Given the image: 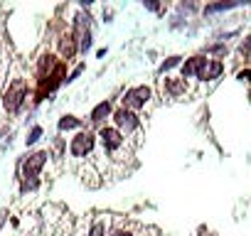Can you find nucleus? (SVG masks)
I'll return each instance as SVG.
<instances>
[{
  "mask_svg": "<svg viewBox=\"0 0 251 236\" xmlns=\"http://www.w3.org/2000/svg\"><path fill=\"white\" fill-rule=\"evenodd\" d=\"M25 98H27V81L25 79H15L3 94V106H5L8 113H18L23 108Z\"/></svg>",
  "mask_w": 251,
  "mask_h": 236,
  "instance_id": "7ed1b4c3",
  "label": "nucleus"
},
{
  "mask_svg": "<svg viewBox=\"0 0 251 236\" xmlns=\"http://www.w3.org/2000/svg\"><path fill=\"white\" fill-rule=\"evenodd\" d=\"M204 64H207V57H204V54H192V57H187V59L180 64L182 79H185V81H187V79H197V74L202 71Z\"/></svg>",
  "mask_w": 251,
  "mask_h": 236,
  "instance_id": "6e6552de",
  "label": "nucleus"
},
{
  "mask_svg": "<svg viewBox=\"0 0 251 236\" xmlns=\"http://www.w3.org/2000/svg\"><path fill=\"white\" fill-rule=\"evenodd\" d=\"M3 221H5V212H0V226H3Z\"/></svg>",
  "mask_w": 251,
  "mask_h": 236,
  "instance_id": "b1692460",
  "label": "nucleus"
},
{
  "mask_svg": "<svg viewBox=\"0 0 251 236\" xmlns=\"http://www.w3.org/2000/svg\"><path fill=\"white\" fill-rule=\"evenodd\" d=\"M239 79H241V81H251V69H244V71H239Z\"/></svg>",
  "mask_w": 251,
  "mask_h": 236,
  "instance_id": "4be33fe9",
  "label": "nucleus"
},
{
  "mask_svg": "<svg viewBox=\"0 0 251 236\" xmlns=\"http://www.w3.org/2000/svg\"><path fill=\"white\" fill-rule=\"evenodd\" d=\"M108 236H136L131 229H111V234Z\"/></svg>",
  "mask_w": 251,
  "mask_h": 236,
  "instance_id": "aec40b11",
  "label": "nucleus"
},
{
  "mask_svg": "<svg viewBox=\"0 0 251 236\" xmlns=\"http://www.w3.org/2000/svg\"><path fill=\"white\" fill-rule=\"evenodd\" d=\"M185 91H187V81L180 76H168V79H163V94L168 96V98H180V96H185Z\"/></svg>",
  "mask_w": 251,
  "mask_h": 236,
  "instance_id": "1a4fd4ad",
  "label": "nucleus"
},
{
  "mask_svg": "<svg viewBox=\"0 0 251 236\" xmlns=\"http://www.w3.org/2000/svg\"><path fill=\"white\" fill-rule=\"evenodd\" d=\"M57 131L59 133H64V131H84V121H81V118H76L74 113H64L62 118H59V121H57Z\"/></svg>",
  "mask_w": 251,
  "mask_h": 236,
  "instance_id": "9b49d317",
  "label": "nucleus"
},
{
  "mask_svg": "<svg viewBox=\"0 0 251 236\" xmlns=\"http://www.w3.org/2000/svg\"><path fill=\"white\" fill-rule=\"evenodd\" d=\"M47 160H50L47 150H37V153L27 155L25 163H23V180H35L42 172V167L47 165Z\"/></svg>",
  "mask_w": 251,
  "mask_h": 236,
  "instance_id": "423d86ee",
  "label": "nucleus"
},
{
  "mask_svg": "<svg viewBox=\"0 0 251 236\" xmlns=\"http://www.w3.org/2000/svg\"><path fill=\"white\" fill-rule=\"evenodd\" d=\"M224 74V64L219 62V59H207V64L202 67V71L197 74V79L200 81H214V79H219Z\"/></svg>",
  "mask_w": 251,
  "mask_h": 236,
  "instance_id": "9d476101",
  "label": "nucleus"
},
{
  "mask_svg": "<svg viewBox=\"0 0 251 236\" xmlns=\"http://www.w3.org/2000/svg\"><path fill=\"white\" fill-rule=\"evenodd\" d=\"M111 118H113V128H118L126 138L141 133V128H143L141 116H138V113H133V111H128V108H123V106H118V108L113 111V116H111Z\"/></svg>",
  "mask_w": 251,
  "mask_h": 236,
  "instance_id": "f03ea898",
  "label": "nucleus"
},
{
  "mask_svg": "<svg viewBox=\"0 0 251 236\" xmlns=\"http://www.w3.org/2000/svg\"><path fill=\"white\" fill-rule=\"evenodd\" d=\"M231 8H236V3H214V5H207V8H204V15L224 13V10H231Z\"/></svg>",
  "mask_w": 251,
  "mask_h": 236,
  "instance_id": "2eb2a0df",
  "label": "nucleus"
},
{
  "mask_svg": "<svg viewBox=\"0 0 251 236\" xmlns=\"http://www.w3.org/2000/svg\"><path fill=\"white\" fill-rule=\"evenodd\" d=\"M40 138H42V126H32V131H30L27 138H25V145H35Z\"/></svg>",
  "mask_w": 251,
  "mask_h": 236,
  "instance_id": "dca6fc26",
  "label": "nucleus"
},
{
  "mask_svg": "<svg viewBox=\"0 0 251 236\" xmlns=\"http://www.w3.org/2000/svg\"><path fill=\"white\" fill-rule=\"evenodd\" d=\"M96 148V136L91 131H79L72 141H69V155L76 158V160H84L94 153Z\"/></svg>",
  "mask_w": 251,
  "mask_h": 236,
  "instance_id": "39448f33",
  "label": "nucleus"
},
{
  "mask_svg": "<svg viewBox=\"0 0 251 236\" xmlns=\"http://www.w3.org/2000/svg\"><path fill=\"white\" fill-rule=\"evenodd\" d=\"M143 5H146L148 10H153V13H158V10H160V3H143Z\"/></svg>",
  "mask_w": 251,
  "mask_h": 236,
  "instance_id": "5701e85b",
  "label": "nucleus"
},
{
  "mask_svg": "<svg viewBox=\"0 0 251 236\" xmlns=\"http://www.w3.org/2000/svg\"><path fill=\"white\" fill-rule=\"evenodd\" d=\"M155 94H153V86L148 84H138V86H131V89H126L123 96H121V106L123 108H128L133 113L138 111H146L151 103H153Z\"/></svg>",
  "mask_w": 251,
  "mask_h": 236,
  "instance_id": "f257e3e1",
  "label": "nucleus"
},
{
  "mask_svg": "<svg viewBox=\"0 0 251 236\" xmlns=\"http://www.w3.org/2000/svg\"><path fill=\"white\" fill-rule=\"evenodd\" d=\"M108 234H111V229H108V216H101V219L91 221V226H89V231H86V236H108Z\"/></svg>",
  "mask_w": 251,
  "mask_h": 236,
  "instance_id": "ddd939ff",
  "label": "nucleus"
},
{
  "mask_svg": "<svg viewBox=\"0 0 251 236\" xmlns=\"http://www.w3.org/2000/svg\"><path fill=\"white\" fill-rule=\"evenodd\" d=\"M40 187V180L35 177V180H23V192H32V189H37Z\"/></svg>",
  "mask_w": 251,
  "mask_h": 236,
  "instance_id": "a211bd4d",
  "label": "nucleus"
},
{
  "mask_svg": "<svg viewBox=\"0 0 251 236\" xmlns=\"http://www.w3.org/2000/svg\"><path fill=\"white\" fill-rule=\"evenodd\" d=\"M113 101L111 98H103V101H99L94 108H91V113H89V123L91 126H106V121H108V118L113 116Z\"/></svg>",
  "mask_w": 251,
  "mask_h": 236,
  "instance_id": "0eeeda50",
  "label": "nucleus"
},
{
  "mask_svg": "<svg viewBox=\"0 0 251 236\" xmlns=\"http://www.w3.org/2000/svg\"><path fill=\"white\" fill-rule=\"evenodd\" d=\"M204 54H226V45H209Z\"/></svg>",
  "mask_w": 251,
  "mask_h": 236,
  "instance_id": "f3484780",
  "label": "nucleus"
},
{
  "mask_svg": "<svg viewBox=\"0 0 251 236\" xmlns=\"http://www.w3.org/2000/svg\"><path fill=\"white\" fill-rule=\"evenodd\" d=\"M239 52H241L244 57H251V35H249V37H246V40L241 42V47H239Z\"/></svg>",
  "mask_w": 251,
  "mask_h": 236,
  "instance_id": "6ab92c4d",
  "label": "nucleus"
},
{
  "mask_svg": "<svg viewBox=\"0 0 251 236\" xmlns=\"http://www.w3.org/2000/svg\"><path fill=\"white\" fill-rule=\"evenodd\" d=\"M81 71H84V64H79V67H76V69H74V71H72V74L67 76V84H72V81H74V79H76V76H79Z\"/></svg>",
  "mask_w": 251,
  "mask_h": 236,
  "instance_id": "412c9836",
  "label": "nucleus"
},
{
  "mask_svg": "<svg viewBox=\"0 0 251 236\" xmlns=\"http://www.w3.org/2000/svg\"><path fill=\"white\" fill-rule=\"evenodd\" d=\"M99 141H101V148H103V153L106 155H118L123 148H126V138L118 128H113V126H101L99 128Z\"/></svg>",
  "mask_w": 251,
  "mask_h": 236,
  "instance_id": "20e7f679",
  "label": "nucleus"
},
{
  "mask_svg": "<svg viewBox=\"0 0 251 236\" xmlns=\"http://www.w3.org/2000/svg\"><path fill=\"white\" fill-rule=\"evenodd\" d=\"M74 54H79V45H76L74 35L69 32V35H64V37L59 40V57H62V59H72Z\"/></svg>",
  "mask_w": 251,
  "mask_h": 236,
  "instance_id": "f8f14e48",
  "label": "nucleus"
},
{
  "mask_svg": "<svg viewBox=\"0 0 251 236\" xmlns=\"http://www.w3.org/2000/svg\"><path fill=\"white\" fill-rule=\"evenodd\" d=\"M180 64H182V57H180V54H173V57H168V59H163V62H160L158 71H160V74H165V71H170V69H175V67H180Z\"/></svg>",
  "mask_w": 251,
  "mask_h": 236,
  "instance_id": "4468645a",
  "label": "nucleus"
}]
</instances>
